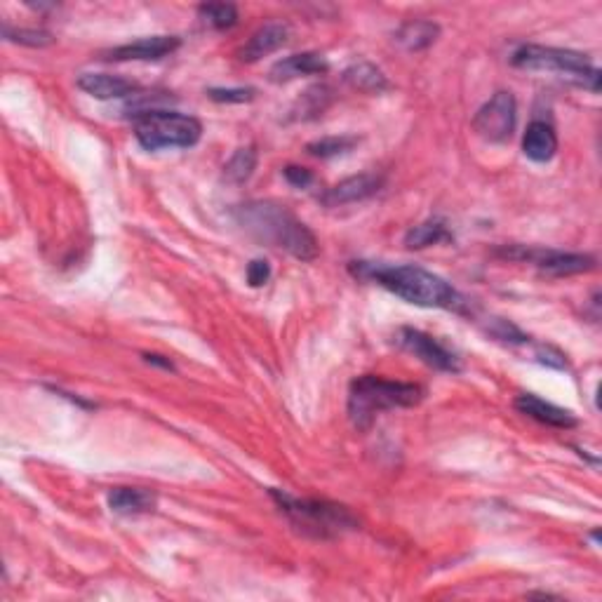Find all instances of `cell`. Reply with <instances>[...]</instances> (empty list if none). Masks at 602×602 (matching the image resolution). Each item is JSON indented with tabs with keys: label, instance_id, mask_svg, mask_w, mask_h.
<instances>
[{
	"label": "cell",
	"instance_id": "obj_1",
	"mask_svg": "<svg viewBox=\"0 0 602 602\" xmlns=\"http://www.w3.org/2000/svg\"><path fill=\"white\" fill-rule=\"evenodd\" d=\"M349 271L360 280H372L405 299L407 304L421 306V309H445L466 313L468 301L461 297L457 287H452L445 278L436 273L421 269L414 264L389 266V264H374V262H351Z\"/></svg>",
	"mask_w": 602,
	"mask_h": 602
},
{
	"label": "cell",
	"instance_id": "obj_2",
	"mask_svg": "<svg viewBox=\"0 0 602 602\" xmlns=\"http://www.w3.org/2000/svg\"><path fill=\"white\" fill-rule=\"evenodd\" d=\"M236 219L250 236L285 250L299 262H313L318 257L320 247L313 231L276 200H254L240 205Z\"/></svg>",
	"mask_w": 602,
	"mask_h": 602
},
{
	"label": "cell",
	"instance_id": "obj_3",
	"mask_svg": "<svg viewBox=\"0 0 602 602\" xmlns=\"http://www.w3.org/2000/svg\"><path fill=\"white\" fill-rule=\"evenodd\" d=\"M424 393L419 384H410V381H391L365 374L351 384L349 417L356 428H370L377 414L419 405Z\"/></svg>",
	"mask_w": 602,
	"mask_h": 602
},
{
	"label": "cell",
	"instance_id": "obj_4",
	"mask_svg": "<svg viewBox=\"0 0 602 602\" xmlns=\"http://www.w3.org/2000/svg\"><path fill=\"white\" fill-rule=\"evenodd\" d=\"M287 520L297 527L301 534H309L316 539L341 537L344 532L358 530V518L349 508L332 504L325 499H297L283 490L269 492Z\"/></svg>",
	"mask_w": 602,
	"mask_h": 602
},
{
	"label": "cell",
	"instance_id": "obj_5",
	"mask_svg": "<svg viewBox=\"0 0 602 602\" xmlns=\"http://www.w3.org/2000/svg\"><path fill=\"white\" fill-rule=\"evenodd\" d=\"M511 64L525 71H544L551 76L577 85V88L600 92V69L581 52L544 45H523L513 52Z\"/></svg>",
	"mask_w": 602,
	"mask_h": 602
},
{
	"label": "cell",
	"instance_id": "obj_6",
	"mask_svg": "<svg viewBox=\"0 0 602 602\" xmlns=\"http://www.w3.org/2000/svg\"><path fill=\"white\" fill-rule=\"evenodd\" d=\"M135 137L146 151L191 149L203 137V125L186 113L144 111L135 123Z\"/></svg>",
	"mask_w": 602,
	"mask_h": 602
},
{
	"label": "cell",
	"instance_id": "obj_7",
	"mask_svg": "<svg viewBox=\"0 0 602 602\" xmlns=\"http://www.w3.org/2000/svg\"><path fill=\"white\" fill-rule=\"evenodd\" d=\"M499 257L515 259V262H530L537 264L541 273L546 276H579V273H588L595 269L593 254L581 252H560V250H539V247H525V245H508L499 247Z\"/></svg>",
	"mask_w": 602,
	"mask_h": 602
},
{
	"label": "cell",
	"instance_id": "obj_8",
	"mask_svg": "<svg viewBox=\"0 0 602 602\" xmlns=\"http://www.w3.org/2000/svg\"><path fill=\"white\" fill-rule=\"evenodd\" d=\"M518 125V104L511 92L499 90L480 106L473 116V130L480 139L490 144H504L513 137Z\"/></svg>",
	"mask_w": 602,
	"mask_h": 602
},
{
	"label": "cell",
	"instance_id": "obj_9",
	"mask_svg": "<svg viewBox=\"0 0 602 602\" xmlns=\"http://www.w3.org/2000/svg\"><path fill=\"white\" fill-rule=\"evenodd\" d=\"M396 344L400 349L412 353L414 358H419L421 363L433 367L438 372H459L461 363L450 349H445L443 344L431 334L414 330V327H400L396 332Z\"/></svg>",
	"mask_w": 602,
	"mask_h": 602
},
{
	"label": "cell",
	"instance_id": "obj_10",
	"mask_svg": "<svg viewBox=\"0 0 602 602\" xmlns=\"http://www.w3.org/2000/svg\"><path fill=\"white\" fill-rule=\"evenodd\" d=\"M179 45H182V40L177 36L139 38L106 52V59H111V62H156V59L172 55Z\"/></svg>",
	"mask_w": 602,
	"mask_h": 602
},
{
	"label": "cell",
	"instance_id": "obj_11",
	"mask_svg": "<svg viewBox=\"0 0 602 602\" xmlns=\"http://www.w3.org/2000/svg\"><path fill=\"white\" fill-rule=\"evenodd\" d=\"M290 38V24L285 22H266L252 33L250 40L238 50V59L245 64H254L259 59L278 52Z\"/></svg>",
	"mask_w": 602,
	"mask_h": 602
},
{
	"label": "cell",
	"instance_id": "obj_12",
	"mask_svg": "<svg viewBox=\"0 0 602 602\" xmlns=\"http://www.w3.org/2000/svg\"><path fill=\"white\" fill-rule=\"evenodd\" d=\"M384 186V177L372 175V172H363V175L349 177L344 182L334 184L332 189H327L323 193V205L325 207H341V205H351V203H360V200L372 198L374 193L381 191Z\"/></svg>",
	"mask_w": 602,
	"mask_h": 602
},
{
	"label": "cell",
	"instance_id": "obj_13",
	"mask_svg": "<svg viewBox=\"0 0 602 602\" xmlns=\"http://www.w3.org/2000/svg\"><path fill=\"white\" fill-rule=\"evenodd\" d=\"M327 71H330V62L320 52H301V55H290L273 64L269 78L273 83H287V80L304 76H323Z\"/></svg>",
	"mask_w": 602,
	"mask_h": 602
},
{
	"label": "cell",
	"instance_id": "obj_14",
	"mask_svg": "<svg viewBox=\"0 0 602 602\" xmlns=\"http://www.w3.org/2000/svg\"><path fill=\"white\" fill-rule=\"evenodd\" d=\"M515 410L523 412L525 417H530L539 424L553 426V428H574L579 424L577 417L570 410H563V407L546 403L544 398L534 396V393H520L515 398Z\"/></svg>",
	"mask_w": 602,
	"mask_h": 602
},
{
	"label": "cell",
	"instance_id": "obj_15",
	"mask_svg": "<svg viewBox=\"0 0 602 602\" xmlns=\"http://www.w3.org/2000/svg\"><path fill=\"white\" fill-rule=\"evenodd\" d=\"M78 88L83 90L85 95L106 102V99L132 97L139 90V85L135 80L111 76V73H83V76L78 78Z\"/></svg>",
	"mask_w": 602,
	"mask_h": 602
},
{
	"label": "cell",
	"instance_id": "obj_16",
	"mask_svg": "<svg viewBox=\"0 0 602 602\" xmlns=\"http://www.w3.org/2000/svg\"><path fill=\"white\" fill-rule=\"evenodd\" d=\"M523 153L534 163H548L558 153V135L546 120H532L523 135Z\"/></svg>",
	"mask_w": 602,
	"mask_h": 602
},
{
	"label": "cell",
	"instance_id": "obj_17",
	"mask_svg": "<svg viewBox=\"0 0 602 602\" xmlns=\"http://www.w3.org/2000/svg\"><path fill=\"white\" fill-rule=\"evenodd\" d=\"M158 506V497L142 487H116L109 492V508L118 515L151 513Z\"/></svg>",
	"mask_w": 602,
	"mask_h": 602
},
{
	"label": "cell",
	"instance_id": "obj_18",
	"mask_svg": "<svg viewBox=\"0 0 602 602\" xmlns=\"http://www.w3.org/2000/svg\"><path fill=\"white\" fill-rule=\"evenodd\" d=\"M440 36V26L431 19H410L396 31V43L407 52H421L431 48Z\"/></svg>",
	"mask_w": 602,
	"mask_h": 602
},
{
	"label": "cell",
	"instance_id": "obj_19",
	"mask_svg": "<svg viewBox=\"0 0 602 602\" xmlns=\"http://www.w3.org/2000/svg\"><path fill=\"white\" fill-rule=\"evenodd\" d=\"M341 78H344V83L349 85V88L358 92H367V95H381V92L391 88L389 78L384 76V71L370 62L351 64Z\"/></svg>",
	"mask_w": 602,
	"mask_h": 602
},
{
	"label": "cell",
	"instance_id": "obj_20",
	"mask_svg": "<svg viewBox=\"0 0 602 602\" xmlns=\"http://www.w3.org/2000/svg\"><path fill=\"white\" fill-rule=\"evenodd\" d=\"M445 240H452V233L447 229V224L440 222V219H428V222L412 226V229L405 233V245L410 247V250H424V247L445 243Z\"/></svg>",
	"mask_w": 602,
	"mask_h": 602
},
{
	"label": "cell",
	"instance_id": "obj_21",
	"mask_svg": "<svg viewBox=\"0 0 602 602\" xmlns=\"http://www.w3.org/2000/svg\"><path fill=\"white\" fill-rule=\"evenodd\" d=\"M332 104V90L327 85H313L297 99V104L292 106L294 120H311L323 116L327 106Z\"/></svg>",
	"mask_w": 602,
	"mask_h": 602
},
{
	"label": "cell",
	"instance_id": "obj_22",
	"mask_svg": "<svg viewBox=\"0 0 602 602\" xmlns=\"http://www.w3.org/2000/svg\"><path fill=\"white\" fill-rule=\"evenodd\" d=\"M257 149L254 146H240V149L233 153L229 158V163L224 165V182L229 184H245L247 179L254 175V170H257Z\"/></svg>",
	"mask_w": 602,
	"mask_h": 602
},
{
	"label": "cell",
	"instance_id": "obj_23",
	"mask_svg": "<svg viewBox=\"0 0 602 602\" xmlns=\"http://www.w3.org/2000/svg\"><path fill=\"white\" fill-rule=\"evenodd\" d=\"M198 15L205 24H210L212 29H231L238 24V8L231 3H205L198 8Z\"/></svg>",
	"mask_w": 602,
	"mask_h": 602
},
{
	"label": "cell",
	"instance_id": "obj_24",
	"mask_svg": "<svg viewBox=\"0 0 602 602\" xmlns=\"http://www.w3.org/2000/svg\"><path fill=\"white\" fill-rule=\"evenodd\" d=\"M358 144V137L351 135H339V137H323L316 139L306 146V151L316 158H334V156H344V153L353 151V146Z\"/></svg>",
	"mask_w": 602,
	"mask_h": 602
},
{
	"label": "cell",
	"instance_id": "obj_25",
	"mask_svg": "<svg viewBox=\"0 0 602 602\" xmlns=\"http://www.w3.org/2000/svg\"><path fill=\"white\" fill-rule=\"evenodd\" d=\"M3 36L5 40L17 45H26V48H48V45L55 43L50 31L43 29H12V26L5 24L3 26Z\"/></svg>",
	"mask_w": 602,
	"mask_h": 602
},
{
	"label": "cell",
	"instance_id": "obj_26",
	"mask_svg": "<svg viewBox=\"0 0 602 602\" xmlns=\"http://www.w3.org/2000/svg\"><path fill=\"white\" fill-rule=\"evenodd\" d=\"M254 95H257V90L254 88H210L207 90V97H210L212 102H219V104H245V102H252Z\"/></svg>",
	"mask_w": 602,
	"mask_h": 602
},
{
	"label": "cell",
	"instance_id": "obj_27",
	"mask_svg": "<svg viewBox=\"0 0 602 602\" xmlns=\"http://www.w3.org/2000/svg\"><path fill=\"white\" fill-rule=\"evenodd\" d=\"M271 278V264L266 262V259H252L250 264H247V283L250 287H262L269 283Z\"/></svg>",
	"mask_w": 602,
	"mask_h": 602
},
{
	"label": "cell",
	"instance_id": "obj_28",
	"mask_svg": "<svg viewBox=\"0 0 602 602\" xmlns=\"http://www.w3.org/2000/svg\"><path fill=\"white\" fill-rule=\"evenodd\" d=\"M285 179L290 182L294 189H309L313 184V172L299 165H287L285 167Z\"/></svg>",
	"mask_w": 602,
	"mask_h": 602
},
{
	"label": "cell",
	"instance_id": "obj_29",
	"mask_svg": "<svg viewBox=\"0 0 602 602\" xmlns=\"http://www.w3.org/2000/svg\"><path fill=\"white\" fill-rule=\"evenodd\" d=\"M144 360L149 365H156V367H163V370H167V372H175L177 367H175V363H172L170 358H165V356H158V353H144Z\"/></svg>",
	"mask_w": 602,
	"mask_h": 602
}]
</instances>
